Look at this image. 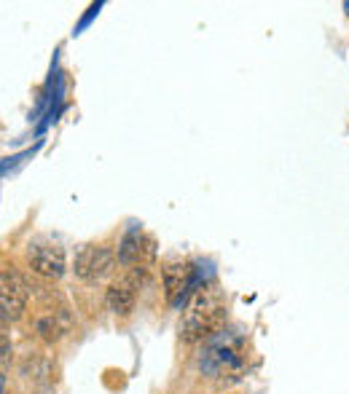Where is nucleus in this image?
Returning a JSON list of instances; mask_svg holds the SVG:
<instances>
[{"label":"nucleus","instance_id":"nucleus-7","mask_svg":"<svg viewBox=\"0 0 349 394\" xmlns=\"http://www.w3.org/2000/svg\"><path fill=\"white\" fill-rule=\"evenodd\" d=\"M73 327V317L67 308H57V311H48L44 317H38L35 322V330L44 341H60L65 333H70Z\"/></svg>","mask_w":349,"mask_h":394},{"label":"nucleus","instance_id":"nucleus-3","mask_svg":"<svg viewBox=\"0 0 349 394\" xmlns=\"http://www.w3.org/2000/svg\"><path fill=\"white\" fill-rule=\"evenodd\" d=\"M119 255L103 244H86L76 255V276L84 282H100L113 273Z\"/></svg>","mask_w":349,"mask_h":394},{"label":"nucleus","instance_id":"nucleus-5","mask_svg":"<svg viewBox=\"0 0 349 394\" xmlns=\"http://www.w3.org/2000/svg\"><path fill=\"white\" fill-rule=\"evenodd\" d=\"M27 263L38 276L46 279H60L65 273V250L57 244H32L27 250Z\"/></svg>","mask_w":349,"mask_h":394},{"label":"nucleus","instance_id":"nucleus-2","mask_svg":"<svg viewBox=\"0 0 349 394\" xmlns=\"http://www.w3.org/2000/svg\"><path fill=\"white\" fill-rule=\"evenodd\" d=\"M226 319V298L215 285H202L185 304L180 317V338L188 344L207 341L223 327Z\"/></svg>","mask_w":349,"mask_h":394},{"label":"nucleus","instance_id":"nucleus-8","mask_svg":"<svg viewBox=\"0 0 349 394\" xmlns=\"http://www.w3.org/2000/svg\"><path fill=\"white\" fill-rule=\"evenodd\" d=\"M344 11H347V14H349V0H347V3H344Z\"/></svg>","mask_w":349,"mask_h":394},{"label":"nucleus","instance_id":"nucleus-1","mask_svg":"<svg viewBox=\"0 0 349 394\" xmlns=\"http://www.w3.org/2000/svg\"><path fill=\"white\" fill-rule=\"evenodd\" d=\"M199 367L202 373L218 381L234 383L247 370V341L239 330H218L204 341V349L199 351Z\"/></svg>","mask_w":349,"mask_h":394},{"label":"nucleus","instance_id":"nucleus-4","mask_svg":"<svg viewBox=\"0 0 349 394\" xmlns=\"http://www.w3.org/2000/svg\"><path fill=\"white\" fill-rule=\"evenodd\" d=\"M27 295H30L27 282L6 266L3 273H0V311H3V322H14V319L22 317V311L27 306Z\"/></svg>","mask_w":349,"mask_h":394},{"label":"nucleus","instance_id":"nucleus-6","mask_svg":"<svg viewBox=\"0 0 349 394\" xmlns=\"http://www.w3.org/2000/svg\"><path fill=\"white\" fill-rule=\"evenodd\" d=\"M135 298H137V285L126 276V279H119L116 285L107 287V308L116 314V317H126L132 308H135Z\"/></svg>","mask_w":349,"mask_h":394}]
</instances>
